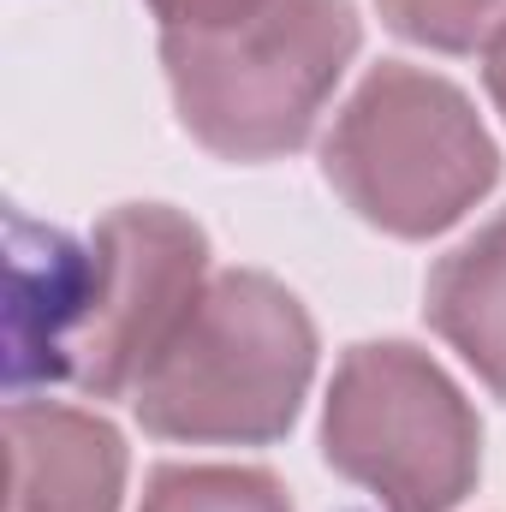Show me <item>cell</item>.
I'll use <instances>...</instances> for the list:
<instances>
[{"label": "cell", "mask_w": 506, "mask_h": 512, "mask_svg": "<svg viewBox=\"0 0 506 512\" xmlns=\"http://www.w3.org/2000/svg\"><path fill=\"white\" fill-rule=\"evenodd\" d=\"M316 358V316L280 274L215 268L126 405L155 441L268 447L292 435Z\"/></svg>", "instance_id": "6da1fadb"}, {"label": "cell", "mask_w": 506, "mask_h": 512, "mask_svg": "<svg viewBox=\"0 0 506 512\" xmlns=\"http://www.w3.org/2000/svg\"><path fill=\"white\" fill-rule=\"evenodd\" d=\"M358 48L352 0H262L209 30H161V72L197 149L262 167L316 137Z\"/></svg>", "instance_id": "7a4b0ae2"}, {"label": "cell", "mask_w": 506, "mask_h": 512, "mask_svg": "<svg viewBox=\"0 0 506 512\" xmlns=\"http://www.w3.org/2000/svg\"><path fill=\"white\" fill-rule=\"evenodd\" d=\"M322 179L364 227L423 245L501 185V143L447 72L381 60L322 137Z\"/></svg>", "instance_id": "3957f363"}, {"label": "cell", "mask_w": 506, "mask_h": 512, "mask_svg": "<svg viewBox=\"0 0 506 512\" xmlns=\"http://www.w3.org/2000/svg\"><path fill=\"white\" fill-rule=\"evenodd\" d=\"M209 256V233L173 203L108 209L84 251H60V280H48V376L90 399H131L203 298Z\"/></svg>", "instance_id": "277c9868"}, {"label": "cell", "mask_w": 506, "mask_h": 512, "mask_svg": "<svg viewBox=\"0 0 506 512\" xmlns=\"http://www.w3.org/2000/svg\"><path fill=\"white\" fill-rule=\"evenodd\" d=\"M322 465L358 489L352 512H453L483 477V417L411 340H358L322 393Z\"/></svg>", "instance_id": "5b68a950"}, {"label": "cell", "mask_w": 506, "mask_h": 512, "mask_svg": "<svg viewBox=\"0 0 506 512\" xmlns=\"http://www.w3.org/2000/svg\"><path fill=\"white\" fill-rule=\"evenodd\" d=\"M6 512H120L126 507V435L66 399L6 405Z\"/></svg>", "instance_id": "8992f818"}, {"label": "cell", "mask_w": 506, "mask_h": 512, "mask_svg": "<svg viewBox=\"0 0 506 512\" xmlns=\"http://www.w3.org/2000/svg\"><path fill=\"white\" fill-rule=\"evenodd\" d=\"M423 322L495 399H506V209L435 256L423 280Z\"/></svg>", "instance_id": "52a82bcc"}, {"label": "cell", "mask_w": 506, "mask_h": 512, "mask_svg": "<svg viewBox=\"0 0 506 512\" xmlns=\"http://www.w3.org/2000/svg\"><path fill=\"white\" fill-rule=\"evenodd\" d=\"M137 512H298L268 465L233 459H167L143 477Z\"/></svg>", "instance_id": "ba28073f"}, {"label": "cell", "mask_w": 506, "mask_h": 512, "mask_svg": "<svg viewBox=\"0 0 506 512\" xmlns=\"http://www.w3.org/2000/svg\"><path fill=\"white\" fill-rule=\"evenodd\" d=\"M376 18L411 48L483 54L506 30V0H376Z\"/></svg>", "instance_id": "9c48e42d"}, {"label": "cell", "mask_w": 506, "mask_h": 512, "mask_svg": "<svg viewBox=\"0 0 506 512\" xmlns=\"http://www.w3.org/2000/svg\"><path fill=\"white\" fill-rule=\"evenodd\" d=\"M155 12L161 30H209V24H227L239 12H251L262 0H143Z\"/></svg>", "instance_id": "30bf717a"}, {"label": "cell", "mask_w": 506, "mask_h": 512, "mask_svg": "<svg viewBox=\"0 0 506 512\" xmlns=\"http://www.w3.org/2000/svg\"><path fill=\"white\" fill-rule=\"evenodd\" d=\"M477 60H483V90H489L495 114L506 120V30L489 42V48H483V54H477Z\"/></svg>", "instance_id": "8fae6325"}]
</instances>
